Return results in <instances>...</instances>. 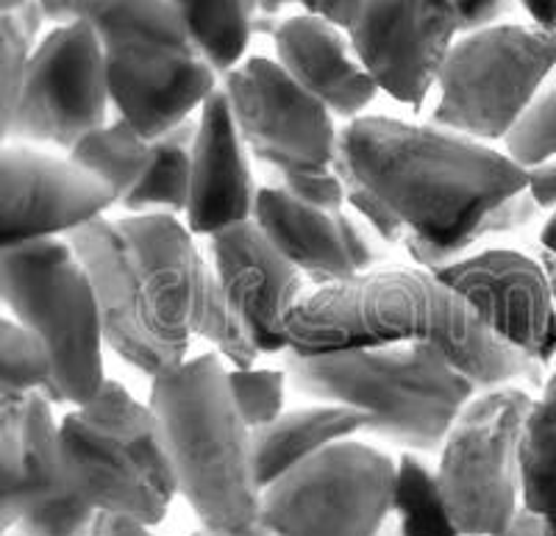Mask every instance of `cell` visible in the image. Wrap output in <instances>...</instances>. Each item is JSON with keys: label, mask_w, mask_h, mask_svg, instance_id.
<instances>
[{"label": "cell", "mask_w": 556, "mask_h": 536, "mask_svg": "<svg viewBox=\"0 0 556 536\" xmlns=\"http://www.w3.org/2000/svg\"><path fill=\"white\" fill-rule=\"evenodd\" d=\"M348 170L406 228L417 267L440 272L538 217L529 173L506 153L437 126L359 117L340 131Z\"/></svg>", "instance_id": "1"}, {"label": "cell", "mask_w": 556, "mask_h": 536, "mask_svg": "<svg viewBox=\"0 0 556 536\" xmlns=\"http://www.w3.org/2000/svg\"><path fill=\"white\" fill-rule=\"evenodd\" d=\"M67 245L96 286L106 345L134 370L148 379L178 370L195 336L237 370L253 367L260 354L178 217H98Z\"/></svg>", "instance_id": "2"}, {"label": "cell", "mask_w": 556, "mask_h": 536, "mask_svg": "<svg viewBox=\"0 0 556 536\" xmlns=\"http://www.w3.org/2000/svg\"><path fill=\"white\" fill-rule=\"evenodd\" d=\"M287 340L304 356L434 345L476 392L540 384L543 370L501 342L459 292L424 267H376L306 290L287 315Z\"/></svg>", "instance_id": "3"}, {"label": "cell", "mask_w": 556, "mask_h": 536, "mask_svg": "<svg viewBox=\"0 0 556 536\" xmlns=\"http://www.w3.org/2000/svg\"><path fill=\"white\" fill-rule=\"evenodd\" d=\"M287 384L301 398L367 417L362 434L415 456H440L473 386L434 345H390L348 354L287 350Z\"/></svg>", "instance_id": "4"}, {"label": "cell", "mask_w": 556, "mask_h": 536, "mask_svg": "<svg viewBox=\"0 0 556 536\" xmlns=\"http://www.w3.org/2000/svg\"><path fill=\"white\" fill-rule=\"evenodd\" d=\"M176 475L198 525L245 531L260 525L262 486L253 468L251 429L237 411L228 370L215 354L184 361L151 379V400Z\"/></svg>", "instance_id": "5"}, {"label": "cell", "mask_w": 556, "mask_h": 536, "mask_svg": "<svg viewBox=\"0 0 556 536\" xmlns=\"http://www.w3.org/2000/svg\"><path fill=\"white\" fill-rule=\"evenodd\" d=\"M64 486L98 514L156 528L178 495L162 429L151 406L117 381L59 423Z\"/></svg>", "instance_id": "6"}, {"label": "cell", "mask_w": 556, "mask_h": 536, "mask_svg": "<svg viewBox=\"0 0 556 536\" xmlns=\"http://www.w3.org/2000/svg\"><path fill=\"white\" fill-rule=\"evenodd\" d=\"M0 309L31 331L51 359L48 400L84 406L106 384L96 286L67 240L0 253Z\"/></svg>", "instance_id": "7"}, {"label": "cell", "mask_w": 556, "mask_h": 536, "mask_svg": "<svg viewBox=\"0 0 556 536\" xmlns=\"http://www.w3.org/2000/svg\"><path fill=\"white\" fill-rule=\"evenodd\" d=\"M554 69L556 44L538 26L506 23L459 37L437 78L431 126L484 145L506 139Z\"/></svg>", "instance_id": "8"}, {"label": "cell", "mask_w": 556, "mask_h": 536, "mask_svg": "<svg viewBox=\"0 0 556 536\" xmlns=\"http://www.w3.org/2000/svg\"><path fill=\"white\" fill-rule=\"evenodd\" d=\"M534 398L520 386L476 392L440 450L437 484L465 536H495L520 511V442Z\"/></svg>", "instance_id": "9"}, {"label": "cell", "mask_w": 556, "mask_h": 536, "mask_svg": "<svg viewBox=\"0 0 556 536\" xmlns=\"http://www.w3.org/2000/svg\"><path fill=\"white\" fill-rule=\"evenodd\" d=\"M395 461L345 439L273 481L260 525L270 536H379L390 523Z\"/></svg>", "instance_id": "10"}, {"label": "cell", "mask_w": 556, "mask_h": 536, "mask_svg": "<svg viewBox=\"0 0 556 536\" xmlns=\"http://www.w3.org/2000/svg\"><path fill=\"white\" fill-rule=\"evenodd\" d=\"M109 106L106 59L96 34L81 23L53 26L31 53L7 145L67 156L106 126Z\"/></svg>", "instance_id": "11"}, {"label": "cell", "mask_w": 556, "mask_h": 536, "mask_svg": "<svg viewBox=\"0 0 556 536\" xmlns=\"http://www.w3.org/2000/svg\"><path fill=\"white\" fill-rule=\"evenodd\" d=\"M223 92L248 151L273 173L334 170L340 158L334 114L298 87L276 59H245L228 73Z\"/></svg>", "instance_id": "12"}, {"label": "cell", "mask_w": 556, "mask_h": 536, "mask_svg": "<svg viewBox=\"0 0 556 536\" xmlns=\"http://www.w3.org/2000/svg\"><path fill=\"white\" fill-rule=\"evenodd\" d=\"M348 37L379 92L417 112L437 87L459 28L451 0H365Z\"/></svg>", "instance_id": "13"}, {"label": "cell", "mask_w": 556, "mask_h": 536, "mask_svg": "<svg viewBox=\"0 0 556 536\" xmlns=\"http://www.w3.org/2000/svg\"><path fill=\"white\" fill-rule=\"evenodd\" d=\"M112 206V192L67 156L0 145V253L67 240Z\"/></svg>", "instance_id": "14"}, {"label": "cell", "mask_w": 556, "mask_h": 536, "mask_svg": "<svg viewBox=\"0 0 556 536\" xmlns=\"http://www.w3.org/2000/svg\"><path fill=\"white\" fill-rule=\"evenodd\" d=\"M437 276L501 342L538 365L556 359V301L538 261L518 251H481Z\"/></svg>", "instance_id": "15"}, {"label": "cell", "mask_w": 556, "mask_h": 536, "mask_svg": "<svg viewBox=\"0 0 556 536\" xmlns=\"http://www.w3.org/2000/svg\"><path fill=\"white\" fill-rule=\"evenodd\" d=\"M253 222L281 256L315 286L340 284L376 270L384 261V242L348 215L298 203L281 187L256 192Z\"/></svg>", "instance_id": "16"}, {"label": "cell", "mask_w": 556, "mask_h": 536, "mask_svg": "<svg viewBox=\"0 0 556 536\" xmlns=\"http://www.w3.org/2000/svg\"><path fill=\"white\" fill-rule=\"evenodd\" d=\"M212 261L228 309L256 354H287V315L306 292V278L273 247L256 222L212 237Z\"/></svg>", "instance_id": "17"}, {"label": "cell", "mask_w": 556, "mask_h": 536, "mask_svg": "<svg viewBox=\"0 0 556 536\" xmlns=\"http://www.w3.org/2000/svg\"><path fill=\"white\" fill-rule=\"evenodd\" d=\"M51 26L81 23L96 34L106 73L153 76L198 56L170 0H39Z\"/></svg>", "instance_id": "18"}, {"label": "cell", "mask_w": 556, "mask_h": 536, "mask_svg": "<svg viewBox=\"0 0 556 536\" xmlns=\"http://www.w3.org/2000/svg\"><path fill=\"white\" fill-rule=\"evenodd\" d=\"M248 145L237 128L223 87H217L198 117L195 145H192L190 206L187 228L192 237L223 234L228 228L253 220L256 206Z\"/></svg>", "instance_id": "19"}, {"label": "cell", "mask_w": 556, "mask_h": 536, "mask_svg": "<svg viewBox=\"0 0 556 536\" xmlns=\"http://www.w3.org/2000/svg\"><path fill=\"white\" fill-rule=\"evenodd\" d=\"M276 62L298 87L334 114V120H359L379 95V87L356 56L348 31L312 14L287 17L273 31Z\"/></svg>", "instance_id": "20"}, {"label": "cell", "mask_w": 556, "mask_h": 536, "mask_svg": "<svg viewBox=\"0 0 556 536\" xmlns=\"http://www.w3.org/2000/svg\"><path fill=\"white\" fill-rule=\"evenodd\" d=\"M64 489L59 423L45 395L0 400V514L17 520ZM17 525V523H14Z\"/></svg>", "instance_id": "21"}, {"label": "cell", "mask_w": 556, "mask_h": 536, "mask_svg": "<svg viewBox=\"0 0 556 536\" xmlns=\"http://www.w3.org/2000/svg\"><path fill=\"white\" fill-rule=\"evenodd\" d=\"M106 81L121 120H126L146 142H153L190 120V114L206 103L217 89V73L201 56H192L153 76L106 73Z\"/></svg>", "instance_id": "22"}, {"label": "cell", "mask_w": 556, "mask_h": 536, "mask_svg": "<svg viewBox=\"0 0 556 536\" xmlns=\"http://www.w3.org/2000/svg\"><path fill=\"white\" fill-rule=\"evenodd\" d=\"M367 417L348 406H309V409L287 411L270 425L251 431L253 468L262 493L273 481L287 475L290 470L301 468L304 461L315 459L317 454L354 439L362 434Z\"/></svg>", "instance_id": "23"}, {"label": "cell", "mask_w": 556, "mask_h": 536, "mask_svg": "<svg viewBox=\"0 0 556 536\" xmlns=\"http://www.w3.org/2000/svg\"><path fill=\"white\" fill-rule=\"evenodd\" d=\"M198 120H184L173 131L151 142L146 173L139 176L131 192L117 206L128 217L187 215L190 206L192 145H195Z\"/></svg>", "instance_id": "24"}, {"label": "cell", "mask_w": 556, "mask_h": 536, "mask_svg": "<svg viewBox=\"0 0 556 536\" xmlns=\"http://www.w3.org/2000/svg\"><path fill=\"white\" fill-rule=\"evenodd\" d=\"M198 56L226 78L253 37L256 0H170Z\"/></svg>", "instance_id": "25"}, {"label": "cell", "mask_w": 556, "mask_h": 536, "mask_svg": "<svg viewBox=\"0 0 556 536\" xmlns=\"http://www.w3.org/2000/svg\"><path fill=\"white\" fill-rule=\"evenodd\" d=\"M520 506L556 536V372L534 400L520 442Z\"/></svg>", "instance_id": "26"}, {"label": "cell", "mask_w": 556, "mask_h": 536, "mask_svg": "<svg viewBox=\"0 0 556 536\" xmlns=\"http://www.w3.org/2000/svg\"><path fill=\"white\" fill-rule=\"evenodd\" d=\"M148 151H151V142H146L126 120L117 117L114 123H106L98 131L87 133L67 153V158L89 178L103 183L112 192L114 206H117L131 192L139 176L146 173Z\"/></svg>", "instance_id": "27"}, {"label": "cell", "mask_w": 556, "mask_h": 536, "mask_svg": "<svg viewBox=\"0 0 556 536\" xmlns=\"http://www.w3.org/2000/svg\"><path fill=\"white\" fill-rule=\"evenodd\" d=\"M390 523L401 536H465L445 509L437 470L415 454L395 461Z\"/></svg>", "instance_id": "28"}, {"label": "cell", "mask_w": 556, "mask_h": 536, "mask_svg": "<svg viewBox=\"0 0 556 536\" xmlns=\"http://www.w3.org/2000/svg\"><path fill=\"white\" fill-rule=\"evenodd\" d=\"M45 23L39 0H7V14L0 20V145L12 137L28 62L42 39Z\"/></svg>", "instance_id": "29"}, {"label": "cell", "mask_w": 556, "mask_h": 536, "mask_svg": "<svg viewBox=\"0 0 556 536\" xmlns=\"http://www.w3.org/2000/svg\"><path fill=\"white\" fill-rule=\"evenodd\" d=\"M51 381V359L42 342L12 315H0V400L42 395Z\"/></svg>", "instance_id": "30"}, {"label": "cell", "mask_w": 556, "mask_h": 536, "mask_svg": "<svg viewBox=\"0 0 556 536\" xmlns=\"http://www.w3.org/2000/svg\"><path fill=\"white\" fill-rule=\"evenodd\" d=\"M506 156L526 173L556 158V69L504 139Z\"/></svg>", "instance_id": "31"}, {"label": "cell", "mask_w": 556, "mask_h": 536, "mask_svg": "<svg viewBox=\"0 0 556 536\" xmlns=\"http://www.w3.org/2000/svg\"><path fill=\"white\" fill-rule=\"evenodd\" d=\"M98 514L73 489H59L51 498L39 500L17 518L14 534L20 536H96Z\"/></svg>", "instance_id": "32"}, {"label": "cell", "mask_w": 556, "mask_h": 536, "mask_svg": "<svg viewBox=\"0 0 556 536\" xmlns=\"http://www.w3.org/2000/svg\"><path fill=\"white\" fill-rule=\"evenodd\" d=\"M228 390L235 398L237 411L251 431L270 425L285 414V370H228Z\"/></svg>", "instance_id": "33"}, {"label": "cell", "mask_w": 556, "mask_h": 536, "mask_svg": "<svg viewBox=\"0 0 556 536\" xmlns=\"http://www.w3.org/2000/svg\"><path fill=\"white\" fill-rule=\"evenodd\" d=\"M337 176H340L342 181V192H345V203L351 208H354V217L356 220L365 222L370 231H374L376 237H379L384 245H404L406 240V228L401 226V220L395 215H392L390 208L384 206V203L379 201V197L374 195V192L367 190L365 183L359 181V178L354 176V173L348 170L345 158H337L334 165Z\"/></svg>", "instance_id": "34"}, {"label": "cell", "mask_w": 556, "mask_h": 536, "mask_svg": "<svg viewBox=\"0 0 556 536\" xmlns=\"http://www.w3.org/2000/svg\"><path fill=\"white\" fill-rule=\"evenodd\" d=\"M278 183L287 195L295 197L298 203L315 208H329V212H340L345 206V192H342V181L337 170L326 173H276Z\"/></svg>", "instance_id": "35"}, {"label": "cell", "mask_w": 556, "mask_h": 536, "mask_svg": "<svg viewBox=\"0 0 556 536\" xmlns=\"http://www.w3.org/2000/svg\"><path fill=\"white\" fill-rule=\"evenodd\" d=\"M518 3L520 0H451L459 37L506 26V20L513 17Z\"/></svg>", "instance_id": "36"}, {"label": "cell", "mask_w": 556, "mask_h": 536, "mask_svg": "<svg viewBox=\"0 0 556 536\" xmlns=\"http://www.w3.org/2000/svg\"><path fill=\"white\" fill-rule=\"evenodd\" d=\"M260 3L267 12H276L278 7H301L304 14L326 20L340 31H351L365 7V0H256V7Z\"/></svg>", "instance_id": "37"}, {"label": "cell", "mask_w": 556, "mask_h": 536, "mask_svg": "<svg viewBox=\"0 0 556 536\" xmlns=\"http://www.w3.org/2000/svg\"><path fill=\"white\" fill-rule=\"evenodd\" d=\"M529 195L540 208H556V158L529 170Z\"/></svg>", "instance_id": "38"}, {"label": "cell", "mask_w": 556, "mask_h": 536, "mask_svg": "<svg viewBox=\"0 0 556 536\" xmlns=\"http://www.w3.org/2000/svg\"><path fill=\"white\" fill-rule=\"evenodd\" d=\"M96 536H156L151 525L134 523V520L126 518H109V514H101L98 518Z\"/></svg>", "instance_id": "39"}, {"label": "cell", "mask_w": 556, "mask_h": 536, "mask_svg": "<svg viewBox=\"0 0 556 536\" xmlns=\"http://www.w3.org/2000/svg\"><path fill=\"white\" fill-rule=\"evenodd\" d=\"M495 536H551V534L538 514H531V511H526L523 506H520V511L515 514L513 523L506 525V528Z\"/></svg>", "instance_id": "40"}, {"label": "cell", "mask_w": 556, "mask_h": 536, "mask_svg": "<svg viewBox=\"0 0 556 536\" xmlns=\"http://www.w3.org/2000/svg\"><path fill=\"white\" fill-rule=\"evenodd\" d=\"M520 7L526 9L534 26L543 28V31H554L556 28V0H520Z\"/></svg>", "instance_id": "41"}, {"label": "cell", "mask_w": 556, "mask_h": 536, "mask_svg": "<svg viewBox=\"0 0 556 536\" xmlns=\"http://www.w3.org/2000/svg\"><path fill=\"white\" fill-rule=\"evenodd\" d=\"M190 536H270V534H267L262 525H253V528H245V531H212V528H203V525H198Z\"/></svg>", "instance_id": "42"}, {"label": "cell", "mask_w": 556, "mask_h": 536, "mask_svg": "<svg viewBox=\"0 0 556 536\" xmlns=\"http://www.w3.org/2000/svg\"><path fill=\"white\" fill-rule=\"evenodd\" d=\"M540 242H543L545 253H548V259H554L556 256V208H554V215L548 217V222H545L543 234H540Z\"/></svg>", "instance_id": "43"}, {"label": "cell", "mask_w": 556, "mask_h": 536, "mask_svg": "<svg viewBox=\"0 0 556 536\" xmlns=\"http://www.w3.org/2000/svg\"><path fill=\"white\" fill-rule=\"evenodd\" d=\"M548 278H551V292H554V301H556V256L548 259Z\"/></svg>", "instance_id": "44"}, {"label": "cell", "mask_w": 556, "mask_h": 536, "mask_svg": "<svg viewBox=\"0 0 556 536\" xmlns=\"http://www.w3.org/2000/svg\"><path fill=\"white\" fill-rule=\"evenodd\" d=\"M379 536H401V534H399V528H395V525L387 523V525H384V531H381Z\"/></svg>", "instance_id": "45"}, {"label": "cell", "mask_w": 556, "mask_h": 536, "mask_svg": "<svg viewBox=\"0 0 556 536\" xmlns=\"http://www.w3.org/2000/svg\"><path fill=\"white\" fill-rule=\"evenodd\" d=\"M3 14H7V0H0V20H3Z\"/></svg>", "instance_id": "46"}, {"label": "cell", "mask_w": 556, "mask_h": 536, "mask_svg": "<svg viewBox=\"0 0 556 536\" xmlns=\"http://www.w3.org/2000/svg\"><path fill=\"white\" fill-rule=\"evenodd\" d=\"M551 39H554V44H556V28H554V31H551Z\"/></svg>", "instance_id": "47"}, {"label": "cell", "mask_w": 556, "mask_h": 536, "mask_svg": "<svg viewBox=\"0 0 556 536\" xmlns=\"http://www.w3.org/2000/svg\"><path fill=\"white\" fill-rule=\"evenodd\" d=\"M9 536H20V534H9Z\"/></svg>", "instance_id": "48"}]
</instances>
